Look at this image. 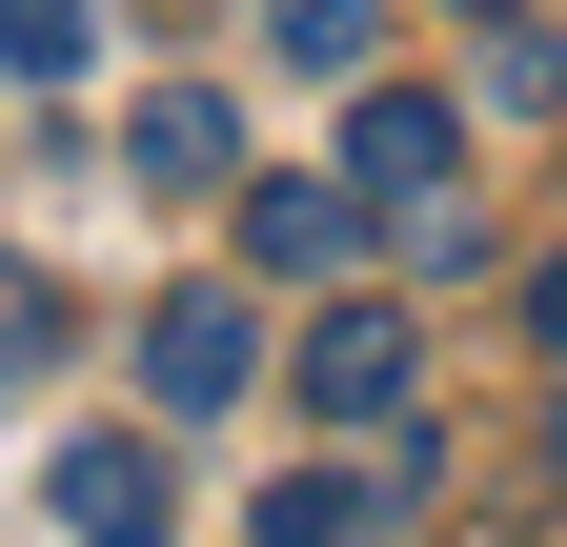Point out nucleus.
Returning a JSON list of instances; mask_svg holds the SVG:
<instances>
[{
  "mask_svg": "<svg viewBox=\"0 0 567 547\" xmlns=\"http://www.w3.org/2000/svg\"><path fill=\"white\" fill-rule=\"evenodd\" d=\"M41 507L82 527V547H163L183 527V466H163V426H82V446L41 466Z\"/></svg>",
  "mask_w": 567,
  "mask_h": 547,
  "instance_id": "obj_2",
  "label": "nucleus"
},
{
  "mask_svg": "<svg viewBox=\"0 0 567 547\" xmlns=\"http://www.w3.org/2000/svg\"><path fill=\"white\" fill-rule=\"evenodd\" d=\"M486 102L547 122V102H567V21H527V0H507V21H486Z\"/></svg>",
  "mask_w": 567,
  "mask_h": 547,
  "instance_id": "obj_10",
  "label": "nucleus"
},
{
  "mask_svg": "<svg viewBox=\"0 0 567 547\" xmlns=\"http://www.w3.org/2000/svg\"><path fill=\"white\" fill-rule=\"evenodd\" d=\"M425 527V466H284L264 487V547H405Z\"/></svg>",
  "mask_w": 567,
  "mask_h": 547,
  "instance_id": "obj_5",
  "label": "nucleus"
},
{
  "mask_svg": "<svg viewBox=\"0 0 567 547\" xmlns=\"http://www.w3.org/2000/svg\"><path fill=\"white\" fill-rule=\"evenodd\" d=\"M446 163H466V102H425V82H365V102H344V183H365V224L425 203Z\"/></svg>",
  "mask_w": 567,
  "mask_h": 547,
  "instance_id": "obj_4",
  "label": "nucleus"
},
{
  "mask_svg": "<svg viewBox=\"0 0 567 547\" xmlns=\"http://www.w3.org/2000/svg\"><path fill=\"white\" fill-rule=\"evenodd\" d=\"M122 163H142V183H163V203H203V183H224V163H244V122H224V102H203V82H142V122H122Z\"/></svg>",
  "mask_w": 567,
  "mask_h": 547,
  "instance_id": "obj_7",
  "label": "nucleus"
},
{
  "mask_svg": "<svg viewBox=\"0 0 567 547\" xmlns=\"http://www.w3.org/2000/svg\"><path fill=\"white\" fill-rule=\"evenodd\" d=\"M305 405H324V426H405V405H425V324L405 305H324L305 324Z\"/></svg>",
  "mask_w": 567,
  "mask_h": 547,
  "instance_id": "obj_3",
  "label": "nucleus"
},
{
  "mask_svg": "<svg viewBox=\"0 0 567 547\" xmlns=\"http://www.w3.org/2000/svg\"><path fill=\"white\" fill-rule=\"evenodd\" d=\"M547 466H567V385H547Z\"/></svg>",
  "mask_w": 567,
  "mask_h": 547,
  "instance_id": "obj_13",
  "label": "nucleus"
},
{
  "mask_svg": "<svg viewBox=\"0 0 567 547\" xmlns=\"http://www.w3.org/2000/svg\"><path fill=\"white\" fill-rule=\"evenodd\" d=\"M466 21H507V0H466Z\"/></svg>",
  "mask_w": 567,
  "mask_h": 547,
  "instance_id": "obj_14",
  "label": "nucleus"
},
{
  "mask_svg": "<svg viewBox=\"0 0 567 547\" xmlns=\"http://www.w3.org/2000/svg\"><path fill=\"white\" fill-rule=\"evenodd\" d=\"M102 61V0H0V82H82Z\"/></svg>",
  "mask_w": 567,
  "mask_h": 547,
  "instance_id": "obj_8",
  "label": "nucleus"
},
{
  "mask_svg": "<svg viewBox=\"0 0 567 547\" xmlns=\"http://www.w3.org/2000/svg\"><path fill=\"white\" fill-rule=\"evenodd\" d=\"M344 244H365V183H244V264L264 285H324Z\"/></svg>",
  "mask_w": 567,
  "mask_h": 547,
  "instance_id": "obj_6",
  "label": "nucleus"
},
{
  "mask_svg": "<svg viewBox=\"0 0 567 547\" xmlns=\"http://www.w3.org/2000/svg\"><path fill=\"white\" fill-rule=\"evenodd\" d=\"M41 365H61V305L21 285V264H0V385H41Z\"/></svg>",
  "mask_w": 567,
  "mask_h": 547,
  "instance_id": "obj_11",
  "label": "nucleus"
},
{
  "mask_svg": "<svg viewBox=\"0 0 567 547\" xmlns=\"http://www.w3.org/2000/svg\"><path fill=\"white\" fill-rule=\"evenodd\" d=\"M527 345H547V365H567V264H547V285H527Z\"/></svg>",
  "mask_w": 567,
  "mask_h": 547,
  "instance_id": "obj_12",
  "label": "nucleus"
},
{
  "mask_svg": "<svg viewBox=\"0 0 567 547\" xmlns=\"http://www.w3.org/2000/svg\"><path fill=\"white\" fill-rule=\"evenodd\" d=\"M264 385V305L244 285H163V305H142V405H163V426H183V405H244Z\"/></svg>",
  "mask_w": 567,
  "mask_h": 547,
  "instance_id": "obj_1",
  "label": "nucleus"
},
{
  "mask_svg": "<svg viewBox=\"0 0 567 547\" xmlns=\"http://www.w3.org/2000/svg\"><path fill=\"white\" fill-rule=\"evenodd\" d=\"M264 41L305 61V82H365V41H385V0H264Z\"/></svg>",
  "mask_w": 567,
  "mask_h": 547,
  "instance_id": "obj_9",
  "label": "nucleus"
}]
</instances>
